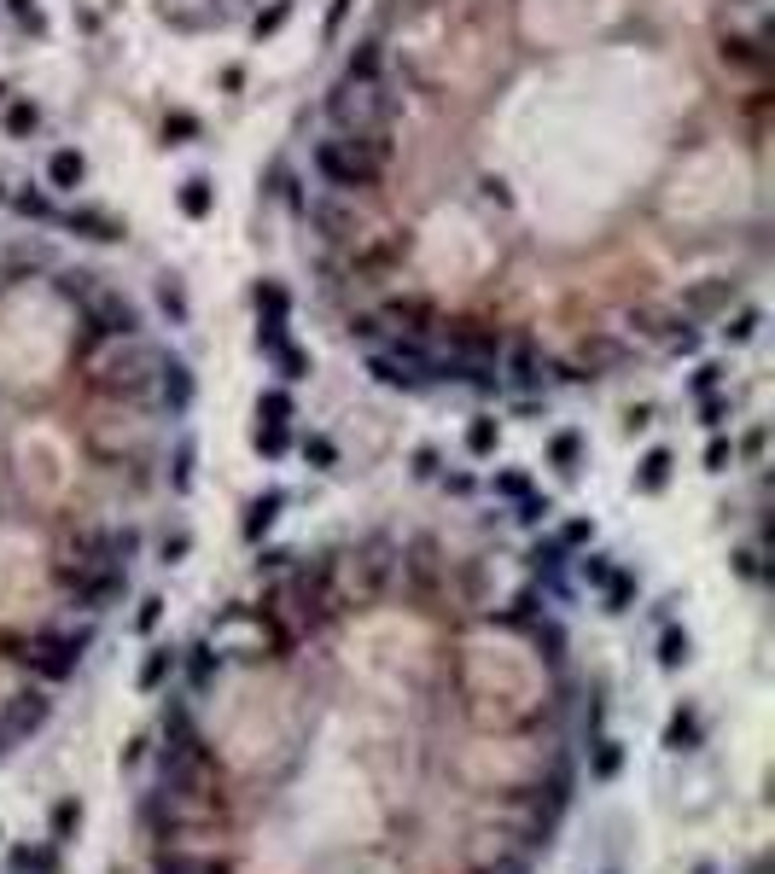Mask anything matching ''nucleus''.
Instances as JSON below:
<instances>
[{
    "instance_id": "423d86ee",
    "label": "nucleus",
    "mask_w": 775,
    "mask_h": 874,
    "mask_svg": "<svg viewBox=\"0 0 775 874\" xmlns=\"http://www.w3.org/2000/svg\"><path fill=\"white\" fill-rule=\"evenodd\" d=\"M379 327H391L397 338H432L438 333V309L426 298H391L385 309H379V321H373V333Z\"/></svg>"
},
{
    "instance_id": "2eb2a0df",
    "label": "nucleus",
    "mask_w": 775,
    "mask_h": 874,
    "mask_svg": "<svg viewBox=\"0 0 775 874\" xmlns=\"http://www.w3.org/2000/svg\"><path fill=\"white\" fill-rule=\"evenodd\" d=\"M723 65L735 70H764L770 53H764V35H723Z\"/></svg>"
},
{
    "instance_id": "e433bc0d",
    "label": "nucleus",
    "mask_w": 775,
    "mask_h": 874,
    "mask_svg": "<svg viewBox=\"0 0 775 874\" xmlns=\"http://www.w3.org/2000/svg\"><path fill=\"white\" fill-rule=\"evenodd\" d=\"M274 368H280V379L292 385V379H309V356H304V350H292V344H286V350H274Z\"/></svg>"
},
{
    "instance_id": "9b49d317",
    "label": "nucleus",
    "mask_w": 775,
    "mask_h": 874,
    "mask_svg": "<svg viewBox=\"0 0 775 874\" xmlns=\"http://www.w3.org/2000/svg\"><path fill=\"white\" fill-rule=\"evenodd\" d=\"M735 298H741L735 280H706V286H694V292L682 298V315H688V321H700V315H729Z\"/></svg>"
},
{
    "instance_id": "0eeeda50",
    "label": "nucleus",
    "mask_w": 775,
    "mask_h": 874,
    "mask_svg": "<svg viewBox=\"0 0 775 874\" xmlns=\"http://www.w3.org/2000/svg\"><path fill=\"white\" fill-rule=\"evenodd\" d=\"M76 606H88V612H111V606L123 601V589H129V572H82L65 583Z\"/></svg>"
},
{
    "instance_id": "473e14b6",
    "label": "nucleus",
    "mask_w": 775,
    "mask_h": 874,
    "mask_svg": "<svg viewBox=\"0 0 775 874\" xmlns=\"http://www.w3.org/2000/svg\"><path fill=\"white\" fill-rule=\"evenodd\" d=\"M59 857L53 851H12V874H53Z\"/></svg>"
},
{
    "instance_id": "0e129e2a",
    "label": "nucleus",
    "mask_w": 775,
    "mask_h": 874,
    "mask_svg": "<svg viewBox=\"0 0 775 874\" xmlns=\"http://www.w3.org/2000/svg\"><path fill=\"white\" fill-rule=\"evenodd\" d=\"M6 746H12V740H6V729H0V758H6Z\"/></svg>"
},
{
    "instance_id": "b1692460",
    "label": "nucleus",
    "mask_w": 775,
    "mask_h": 874,
    "mask_svg": "<svg viewBox=\"0 0 775 874\" xmlns=\"http://www.w3.org/2000/svg\"><path fill=\"white\" fill-rule=\"evenodd\" d=\"M181 665H187V682H193V688H210V682H216V671H222V665H216V653H210L204 641H199V647H187V659H181Z\"/></svg>"
},
{
    "instance_id": "a211bd4d",
    "label": "nucleus",
    "mask_w": 775,
    "mask_h": 874,
    "mask_svg": "<svg viewBox=\"0 0 775 874\" xmlns=\"http://www.w3.org/2000/svg\"><path fill=\"white\" fill-rule=\"evenodd\" d=\"M665 478H671V449H647V455H641L636 484L647 490V496H659V490H665Z\"/></svg>"
},
{
    "instance_id": "a18cd8bd",
    "label": "nucleus",
    "mask_w": 775,
    "mask_h": 874,
    "mask_svg": "<svg viewBox=\"0 0 775 874\" xmlns=\"http://www.w3.org/2000/svg\"><path fill=\"white\" fill-rule=\"evenodd\" d=\"M548 513H554V502H548V496H525V502H519V513H513V519H519V525H542Z\"/></svg>"
},
{
    "instance_id": "5fc2aeb1",
    "label": "nucleus",
    "mask_w": 775,
    "mask_h": 874,
    "mask_svg": "<svg viewBox=\"0 0 775 874\" xmlns=\"http://www.w3.org/2000/svg\"><path fill=\"white\" fill-rule=\"evenodd\" d=\"M88 280H94V274H88V269H76V274H59V292H65V298H82V292H88Z\"/></svg>"
},
{
    "instance_id": "de8ad7c7",
    "label": "nucleus",
    "mask_w": 775,
    "mask_h": 874,
    "mask_svg": "<svg viewBox=\"0 0 775 874\" xmlns=\"http://www.w3.org/2000/svg\"><path fill=\"white\" fill-rule=\"evenodd\" d=\"M350 6H356V0H333V6H327V24H321V41H338V30H344V18H350Z\"/></svg>"
},
{
    "instance_id": "c03bdc74",
    "label": "nucleus",
    "mask_w": 775,
    "mask_h": 874,
    "mask_svg": "<svg viewBox=\"0 0 775 874\" xmlns=\"http://www.w3.org/2000/svg\"><path fill=\"white\" fill-rule=\"evenodd\" d=\"M304 461H309V467H333V461H338L333 437H304Z\"/></svg>"
},
{
    "instance_id": "052dcab7",
    "label": "nucleus",
    "mask_w": 775,
    "mask_h": 874,
    "mask_svg": "<svg viewBox=\"0 0 775 874\" xmlns=\"http://www.w3.org/2000/svg\"><path fill=\"white\" fill-rule=\"evenodd\" d=\"M286 560H292V554H286V548H274V554H263V560H257V572H280Z\"/></svg>"
},
{
    "instance_id": "8fccbe9b",
    "label": "nucleus",
    "mask_w": 775,
    "mask_h": 874,
    "mask_svg": "<svg viewBox=\"0 0 775 874\" xmlns=\"http://www.w3.org/2000/svg\"><path fill=\"white\" fill-rule=\"evenodd\" d=\"M496 490H502V496H513V502H525V496H531V478H525V472H502V478H496Z\"/></svg>"
},
{
    "instance_id": "72a5a7b5",
    "label": "nucleus",
    "mask_w": 775,
    "mask_h": 874,
    "mask_svg": "<svg viewBox=\"0 0 775 874\" xmlns=\"http://www.w3.org/2000/svg\"><path fill=\"white\" fill-rule=\"evenodd\" d=\"M286 309H292L286 286H280V280H263V286H257V315H286Z\"/></svg>"
},
{
    "instance_id": "4468645a",
    "label": "nucleus",
    "mask_w": 775,
    "mask_h": 874,
    "mask_svg": "<svg viewBox=\"0 0 775 874\" xmlns=\"http://www.w3.org/2000/svg\"><path fill=\"white\" fill-rule=\"evenodd\" d=\"M531 572H537L548 589H560V595H566V548H560V537H548V542H537V548H531Z\"/></svg>"
},
{
    "instance_id": "3c124183",
    "label": "nucleus",
    "mask_w": 775,
    "mask_h": 874,
    "mask_svg": "<svg viewBox=\"0 0 775 874\" xmlns=\"http://www.w3.org/2000/svg\"><path fill=\"white\" fill-rule=\"evenodd\" d=\"M729 461H735V443H723V437H711V443H706V467H711V472H723V467H729Z\"/></svg>"
},
{
    "instance_id": "4c0bfd02",
    "label": "nucleus",
    "mask_w": 775,
    "mask_h": 874,
    "mask_svg": "<svg viewBox=\"0 0 775 874\" xmlns=\"http://www.w3.org/2000/svg\"><path fill=\"white\" fill-rule=\"evenodd\" d=\"M478 874H531V857L519 851V857H478Z\"/></svg>"
},
{
    "instance_id": "6e6d98bb",
    "label": "nucleus",
    "mask_w": 775,
    "mask_h": 874,
    "mask_svg": "<svg viewBox=\"0 0 775 874\" xmlns=\"http://www.w3.org/2000/svg\"><path fill=\"white\" fill-rule=\"evenodd\" d=\"M735 572H741L746 583H758V577H764V566H758V548H741V554H735Z\"/></svg>"
},
{
    "instance_id": "c85d7f7f",
    "label": "nucleus",
    "mask_w": 775,
    "mask_h": 874,
    "mask_svg": "<svg viewBox=\"0 0 775 874\" xmlns=\"http://www.w3.org/2000/svg\"><path fill=\"white\" fill-rule=\"evenodd\" d=\"M496 437H502V432H496V420H490V414H478V420L467 426V449L484 461V455H496Z\"/></svg>"
},
{
    "instance_id": "9d476101",
    "label": "nucleus",
    "mask_w": 775,
    "mask_h": 874,
    "mask_svg": "<svg viewBox=\"0 0 775 874\" xmlns=\"http://www.w3.org/2000/svg\"><path fill=\"white\" fill-rule=\"evenodd\" d=\"M152 397H158L169 414H181V408L193 403V368H187L181 356H164V362H158V391H152Z\"/></svg>"
},
{
    "instance_id": "49530a36",
    "label": "nucleus",
    "mask_w": 775,
    "mask_h": 874,
    "mask_svg": "<svg viewBox=\"0 0 775 874\" xmlns=\"http://www.w3.org/2000/svg\"><path fill=\"white\" fill-rule=\"evenodd\" d=\"M158 618H164V601H158V595H146V601H140V612H135V630H140V636H152V630H158Z\"/></svg>"
},
{
    "instance_id": "bb28decb",
    "label": "nucleus",
    "mask_w": 775,
    "mask_h": 874,
    "mask_svg": "<svg viewBox=\"0 0 775 874\" xmlns=\"http://www.w3.org/2000/svg\"><path fill=\"white\" fill-rule=\"evenodd\" d=\"M292 338H286V315H257V350L274 356V350H286Z\"/></svg>"
},
{
    "instance_id": "6e6552de",
    "label": "nucleus",
    "mask_w": 775,
    "mask_h": 874,
    "mask_svg": "<svg viewBox=\"0 0 775 874\" xmlns=\"http://www.w3.org/2000/svg\"><path fill=\"white\" fill-rule=\"evenodd\" d=\"M47 711H53V700H47V694L18 688V694L6 700V711H0V729H6V740H24V735H35V729L47 723Z\"/></svg>"
},
{
    "instance_id": "13d9d810",
    "label": "nucleus",
    "mask_w": 775,
    "mask_h": 874,
    "mask_svg": "<svg viewBox=\"0 0 775 874\" xmlns=\"http://www.w3.org/2000/svg\"><path fill=\"white\" fill-rule=\"evenodd\" d=\"M187 548H193V542H187V531H175V537H164V566H175V560H187Z\"/></svg>"
},
{
    "instance_id": "69168bd1",
    "label": "nucleus",
    "mask_w": 775,
    "mask_h": 874,
    "mask_svg": "<svg viewBox=\"0 0 775 874\" xmlns=\"http://www.w3.org/2000/svg\"><path fill=\"white\" fill-rule=\"evenodd\" d=\"M694 874H717V869H694Z\"/></svg>"
},
{
    "instance_id": "5701e85b",
    "label": "nucleus",
    "mask_w": 775,
    "mask_h": 874,
    "mask_svg": "<svg viewBox=\"0 0 775 874\" xmlns=\"http://www.w3.org/2000/svg\"><path fill=\"white\" fill-rule=\"evenodd\" d=\"M292 414H298V408H292V397H286L280 385H269V391L257 397V420H269V426H292Z\"/></svg>"
},
{
    "instance_id": "603ef678",
    "label": "nucleus",
    "mask_w": 775,
    "mask_h": 874,
    "mask_svg": "<svg viewBox=\"0 0 775 874\" xmlns=\"http://www.w3.org/2000/svg\"><path fill=\"white\" fill-rule=\"evenodd\" d=\"M187 484H193V443L175 449V490H187Z\"/></svg>"
},
{
    "instance_id": "412c9836",
    "label": "nucleus",
    "mask_w": 775,
    "mask_h": 874,
    "mask_svg": "<svg viewBox=\"0 0 775 874\" xmlns=\"http://www.w3.org/2000/svg\"><path fill=\"white\" fill-rule=\"evenodd\" d=\"M175 665H181V653H169V647L146 653V665H140V688H146V694H158V688L169 682V671H175Z\"/></svg>"
},
{
    "instance_id": "4d7b16f0",
    "label": "nucleus",
    "mask_w": 775,
    "mask_h": 874,
    "mask_svg": "<svg viewBox=\"0 0 775 874\" xmlns=\"http://www.w3.org/2000/svg\"><path fill=\"white\" fill-rule=\"evenodd\" d=\"M589 537H595V525H589V519H572V525L560 531V548H577V542H589Z\"/></svg>"
},
{
    "instance_id": "a19ab883",
    "label": "nucleus",
    "mask_w": 775,
    "mask_h": 874,
    "mask_svg": "<svg viewBox=\"0 0 775 874\" xmlns=\"http://www.w3.org/2000/svg\"><path fill=\"white\" fill-rule=\"evenodd\" d=\"M76 822H82L76 799H59V805H53V840H70V834H76Z\"/></svg>"
},
{
    "instance_id": "f8f14e48",
    "label": "nucleus",
    "mask_w": 775,
    "mask_h": 874,
    "mask_svg": "<svg viewBox=\"0 0 775 874\" xmlns=\"http://www.w3.org/2000/svg\"><path fill=\"white\" fill-rule=\"evenodd\" d=\"M502 356H507V385H519V391H537V385H548V362H542L531 344H507Z\"/></svg>"
},
{
    "instance_id": "79ce46f5",
    "label": "nucleus",
    "mask_w": 775,
    "mask_h": 874,
    "mask_svg": "<svg viewBox=\"0 0 775 874\" xmlns=\"http://www.w3.org/2000/svg\"><path fill=\"white\" fill-rule=\"evenodd\" d=\"M577 577H583L589 589H601V583H607V577H612L607 554H583V560H577Z\"/></svg>"
},
{
    "instance_id": "f257e3e1",
    "label": "nucleus",
    "mask_w": 775,
    "mask_h": 874,
    "mask_svg": "<svg viewBox=\"0 0 775 874\" xmlns=\"http://www.w3.org/2000/svg\"><path fill=\"white\" fill-rule=\"evenodd\" d=\"M309 164L333 193H368V187H379V175L391 164V146H385V135H327L315 140Z\"/></svg>"
},
{
    "instance_id": "58836bf2",
    "label": "nucleus",
    "mask_w": 775,
    "mask_h": 874,
    "mask_svg": "<svg viewBox=\"0 0 775 874\" xmlns=\"http://www.w3.org/2000/svg\"><path fill=\"white\" fill-rule=\"evenodd\" d=\"M12 204H18L30 222H53V204H47V193H30V187H24V193H12Z\"/></svg>"
},
{
    "instance_id": "7ed1b4c3",
    "label": "nucleus",
    "mask_w": 775,
    "mask_h": 874,
    "mask_svg": "<svg viewBox=\"0 0 775 874\" xmlns=\"http://www.w3.org/2000/svg\"><path fill=\"white\" fill-rule=\"evenodd\" d=\"M327 123H333V135H385V123H391L385 82L338 76L333 88H327Z\"/></svg>"
},
{
    "instance_id": "cd10ccee",
    "label": "nucleus",
    "mask_w": 775,
    "mask_h": 874,
    "mask_svg": "<svg viewBox=\"0 0 775 874\" xmlns=\"http://www.w3.org/2000/svg\"><path fill=\"white\" fill-rule=\"evenodd\" d=\"M601 589H607V612H630V601H636V577H630V572L612 566V577L601 583Z\"/></svg>"
},
{
    "instance_id": "4be33fe9",
    "label": "nucleus",
    "mask_w": 775,
    "mask_h": 874,
    "mask_svg": "<svg viewBox=\"0 0 775 874\" xmlns=\"http://www.w3.org/2000/svg\"><path fill=\"white\" fill-rule=\"evenodd\" d=\"M700 735H706V729H700V717H694V711H676L671 729H665V746H671V752H694V746H700Z\"/></svg>"
},
{
    "instance_id": "c9c22d12",
    "label": "nucleus",
    "mask_w": 775,
    "mask_h": 874,
    "mask_svg": "<svg viewBox=\"0 0 775 874\" xmlns=\"http://www.w3.org/2000/svg\"><path fill=\"white\" fill-rule=\"evenodd\" d=\"M682 659H688V636H682V630L671 624V630L659 636V665H665V671H676Z\"/></svg>"
},
{
    "instance_id": "bf43d9fd",
    "label": "nucleus",
    "mask_w": 775,
    "mask_h": 874,
    "mask_svg": "<svg viewBox=\"0 0 775 874\" xmlns=\"http://www.w3.org/2000/svg\"><path fill=\"white\" fill-rule=\"evenodd\" d=\"M700 414H706V426H723V414H729V403H723V397L711 391L706 403H700Z\"/></svg>"
},
{
    "instance_id": "39448f33",
    "label": "nucleus",
    "mask_w": 775,
    "mask_h": 874,
    "mask_svg": "<svg viewBox=\"0 0 775 874\" xmlns=\"http://www.w3.org/2000/svg\"><path fill=\"white\" fill-rule=\"evenodd\" d=\"M88 333L94 338H140V309L123 292L88 298Z\"/></svg>"
},
{
    "instance_id": "7c9ffc66",
    "label": "nucleus",
    "mask_w": 775,
    "mask_h": 874,
    "mask_svg": "<svg viewBox=\"0 0 775 874\" xmlns=\"http://www.w3.org/2000/svg\"><path fill=\"white\" fill-rule=\"evenodd\" d=\"M35 129H41V111H35L30 100L6 105V135H18V140H24V135H35Z\"/></svg>"
},
{
    "instance_id": "ddd939ff",
    "label": "nucleus",
    "mask_w": 775,
    "mask_h": 874,
    "mask_svg": "<svg viewBox=\"0 0 775 874\" xmlns=\"http://www.w3.org/2000/svg\"><path fill=\"white\" fill-rule=\"evenodd\" d=\"M82 181H88V158H82V152H70V146H65V152L47 158V187H53V193H76Z\"/></svg>"
},
{
    "instance_id": "a878e982",
    "label": "nucleus",
    "mask_w": 775,
    "mask_h": 874,
    "mask_svg": "<svg viewBox=\"0 0 775 874\" xmlns=\"http://www.w3.org/2000/svg\"><path fill=\"white\" fill-rule=\"evenodd\" d=\"M158 303H164L169 327H187V315H193V309H187V292H181V280H169V274H164V280H158Z\"/></svg>"
},
{
    "instance_id": "6ab92c4d",
    "label": "nucleus",
    "mask_w": 775,
    "mask_h": 874,
    "mask_svg": "<svg viewBox=\"0 0 775 874\" xmlns=\"http://www.w3.org/2000/svg\"><path fill=\"white\" fill-rule=\"evenodd\" d=\"M210 204H216V187H210L204 175H193V181H181V216H193V222H204V216H210Z\"/></svg>"
},
{
    "instance_id": "2f4dec72",
    "label": "nucleus",
    "mask_w": 775,
    "mask_h": 874,
    "mask_svg": "<svg viewBox=\"0 0 775 874\" xmlns=\"http://www.w3.org/2000/svg\"><path fill=\"white\" fill-rule=\"evenodd\" d=\"M164 140H169V146L199 140V117H193V111H169V117H164Z\"/></svg>"
},
{
    "instance_id": "e2e57ef3",
    "label": "nucleus",
    "mask_w": 775,
    "mask_h": 874,
    "mask_svg": "<svg viewBox=\"0 0 775 874\" xmlns=\"http://www.w3.org/2000/svg\"><path fill=\"white\" fill-rule=\"evenodd\" d=\"M647 420H653V408H630V420H624V426H630V437L647 432Z\"/></svg>"
},
{
    "instance_id": "1a4fd4ad",
    "label": "nucleus",
    "mask_w": 775,
    "mask_h": 874,
    "mask_svg": "<svg viewBox=\"0 0 775 874\" xmlns=\"http://www.w3.org/2000/svg\"><path fill=\"white\" fill-rule=\"evenodd\" d=\"M152 874H234V857L222 851H181V845H164L152 857Z\"/></svg>"
},
{
    "instance_id": "680f3d73",
    "label": "nucleus",
    "mask_w": 775,
    "mask_h": 874,
    "mask_svg": "<svg viewBox=\"0 0 775 874\" xmlns=\"http://www.w3.org/2000/svg\"><path fill=\"white\" fill-rule=\"evenodd\" d=\"M414 472H420V478H432V472H438V455H432V449H420V455H414Z\"/></svg>"
},
{
    "instance_id": "20e7f679",
    "label": "nucleus",
    "mask_w": 775,
    "mask_h": 874,
    "mask_svg": "<svg viewBox=\"0 0 775 874\" xmlns=\"http://www.w3.org/2000/svg\"><path fill=\"white\" fill-rule=\"evenodd\" d=\"M88 630H76V636H53V630H35V636H18L6 641V659L12 665H24V671L47 676V682H70L76 665H82V647H88Z\"/></svg>"
},
{
    "instance_id": "f3484780",
    "label": "nucleus",
    "mask_w": 775,
    "mask_h": 874,
    "mask_svg": "<svg viewBox=\"0 0 775 874\" xmlns=\"http://www.w3.org/2000/svg\"><path fill=\"white\" fill-rule=\"evenodd\" d=\"M280 507H286V496H280V490H269V496H257V502H251V513H245V537H251V542L263 537V531H269L274 519H280Z\"/></svg>"
},
{
    "instance_id": "864d4df0",
    "label": "nucleus",
    "mask_w": 775,
    "mask_h": 874,
    "mask_svg": "<svg viewBox=\"0 0 775 874\" xmlns=\"http://www.w3.org/2000/svg\"><path fill=\"white\" fill-rule=\"evenodd\" d=\"M537 606H542V595L531 589V595H519V601H513V612H507V618H513V624H531V618H537Z\"/></svg>"
},
{
    "instance_id": "aec40b11",
    "label": "nucleus",
    "mask_w": 775,
    "mask_h": 874,
    "mask_svg": "<svg viewBox=\"0 0 775 874\" xmlns=\"http://www.w3.org/2000/svg\"><path fill=\"white\" fill-rule=\"evenodd\" d=\"M70 234H82V239H123V228H117L111 216H100V210H70Z\"/></svg>"
},
{
    "instance_id": "f03ea898",
    "label": "nucleus",
    "mask_w": 775,
    "mask_h": 874,
    "mask_svg": "<svg viewBox=\"0 0 775 874\" xmlns=\"http://www.w3.org/2000/svg\"><path fill=\"white\" fill-rule=\"evenodd\" d=\"M158 362H164V350H152L140 338H117V350L94 362V391L105 403H146L158 391Z\"/></svg>"
},
{
    "instance_id": "dca6fc26",
    "label": "nucleus",
    "mask_w": 775,
    "mask_h": 874,
    "mask_svg": "<svg viewBox=\"0 0 775 874\" xmlns=\"http://www.w3.org/2000/svg\"><path fill=\"white\" fill-rule=\"evenodd\" d=\"M379 65H385V47H379L373 35H362V41L344 53V76H356V82H379Z\"/></svg>"
},
{
    "instance_id": "ea45409f",
    "label": "nucleus",
    "mask_w": 775,
    "mask_h": 874,
    "mask_svg": "<svg viewBox=\"0 0 775 874\" xmlns=\"http://www.w3.org/2000/svg\"><path fill=\"white\" fill-rule=\"evenodd\" d=\"M618 770H624V752H618V740H601V746H595V775H601V781H612Z\"/></svg>"
},
{
    "instance_id": "393cba45",
    "label": "nucleus",
    "mask_w": 775,
    "mask_h": 874,
    "mask_svg": "<svg viewBox=\"0 0 775 874\" xmlns=\"http://www.w3.org/2000/svg\"><path fill=\"white\" fill-rule=\"evenodd\" d=\"M548 461L560 472H577V461H583V437L577 432H554L548 437Z\"/></svg>"
},
{
    "instance_id": "774afa93",
    "label": "nucleus",
    "mask_w": 775,
    "mask_h": 874,
    "mask_svg": "<svg viewBox=\"0 0 775 874\" xmlns=\"http://www.w3.org/2000/svg\"><path fill=\"white\" fill-rule=\"evenodd\" d=\"M0 199H6V187H0Z\"/></svg>"
},
{
    "instance_id": "338daca9",
    "label": "nucleus",
    "mask_w": 775,
    "mask_h": 874,
    "mask_svg": "<svg viewBox=\"0 0 775 874\" xmlns=\"http://www.w3.org/2000/svg\"><path fill=\"white\" fill-rule=\"evenodd\" d=\"M0 100H6V82H0Z\"/></svg>"
},
{
    "instance_id": "f704fd0d",
    "label": "nucleus",
    "mask_w": 775,
    "mask_h": 874,
    "mask_svg": "<svg viewBox=\"0 0 775 874\" xmlns=\"http://www.w3.org/2000/svg\"><path fill=\"white\" fill-rule=\"evenodd\" d=\"M758 327H764V315H758V309H741V315L723 327V338H729V344H752V338H758Z\"/></svg>"
},
{
    "instance_id": "37998d69",
    "label": "nucleus",
    "mask_w": 775,
    "mask_h": 874,
    "mask_svg": "<svg viewBox=\"0 0 775 874\" xmlns=\"http://www.w3.org/2000/svg\"><path fill=\"white\" fill-rule=\"evenodd\" d=\"M292 6H298V0H274L269 12H257V24H251V30H257V35H274L280 24H286V18H292Z\"/></svg>"
},
{
    "instance_id": "c756f323",
    "label": "nucleus",
    "mask_w": 775,
    "mask_h": 874,
    "mask_svg": "<svg viewBox=\"0 0 775 874\" xmlns=\"http://www.w3.org/2000/svg\"><path fill=\"white\" fill-rule=\"evenodd\" d=\"M257 449H263L269 461H280V455L292 449V426H269V420H257Z\"/></svg>"
},
{
    "instance_id": "09e8293b",
    "label": "nucleus",
    "mask_w": 775,
    "mask_h": 874,
    "mask_svg": "<svg viewBox=\"0 0 775 874\" xmlns=\"http://www.w3.org/2000/svg\"><path fill=\"white\" fill-rule=\"evenodd\" d=\"M717 385H723V362H700V368H694V391H700V397H711Z\"/></svg>"
}]
</instances>
